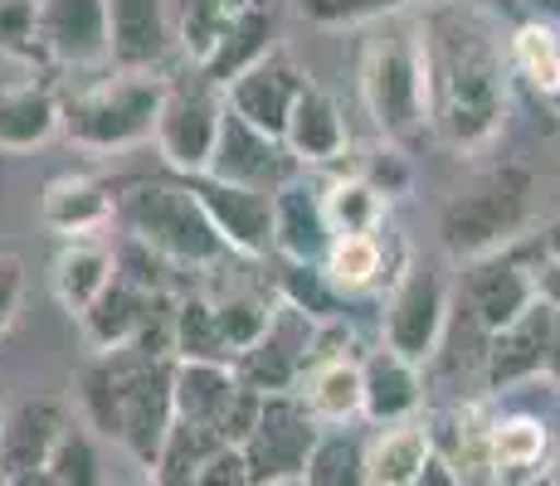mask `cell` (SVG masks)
Wrapping results in <instances>:
<instances>
[{
    "instance_id": "obj_37",
    "label": "cell",
    "mask_w": 560,
    "mask_h": 486,
    "mask_svg": "<svg viewBox=\"0 0 560 486\" xmlns=\"http://www.w3.org/2000/svg\"><path fill=\"white\" fill-rule=\"evenodd\" d=\"M240 5L244 0H171V25H176V39L190 54V63H200L210 54L220 29L240 15Z\"/></svg>"
},
{
    "instance_id": "obj_16",
    "label": "cell",
    "mask_w": 560,
    "mask_h": 486,
    "mask_svg": "<svg viewBox=\"0 0 560 486\" xmlns=\"http://www.w3.org/2000/svg\"><path fill=\"white\" fill-rule=\"evenodd\" d=\"M463 301H468L472 321L482 331H498L516 321L526 307L536 301V277L526 268V258L516 253V244L498 248V253H482L468 258L463 268Z\"/></svg>"
},
{
    "instance_id": "obj_18",
    "label": "cell",
    "mask_w": 560,
    "mask_h": 486,
    "mask_svg": "<svg viewBox=\"0 0 560 486\" xmlns=\"http://www.w3.org/2000/svg\"><path fill=\"white\" fill-rule=\"evenodd\" d=\"M240 394L244 380L234 370V360H190V355L171 360V404H176V418H186V424H205L224 438V418H230Z\"/></svg>"
},
{
    "instance_id": "obj_23",
    "label": "cell",
    "mask_w": 560,
    "mask_h": 486,
    "mask_svg": "<svg viewBox=\"0 0 560 486\" xmlns=\"http://www.w3.org/2000/svg\"><path fill=\"white\" fill-rule=\"evenodd\" d=\"M283 146L298 166H331L337 156H347V117L322 83L307 79V88L298 93L283 127Z\"/></svg>"
},
{
    "instance_id": "obj_39",
    "label": "cell",
    "mask_w": 560,
    "mask_h": 486,
    "mask_svg": "<svg viewBox=\"0 0 560 486\" xmlns=\"http://www.w3.org/2000/svg\"><path fill=\"white\" fill-rule=\"evenodd\" d=\"M268 317H273V301L258 297V292H230V297L214 301V321H220V336L230 345V355L249 351L268 331Z\"/></svg>"
},
{
    "instance_id": "obj_4",
    "label": "cell",
    "mask_w": 560,
    "mask_h": 486,
    "mask_svg": "<svg viewBox=\"0 0 560 486\" xmlns=\"http://www.w3.org/2000/svg\"><path fill=\"white\" fill-rule=\"evenodd\" d=\"M166 103V79L152 69H117L73 97H59V137L79 151H132L152 142L156 112Z\"/></svg>"
},
{
    "instance_id": "obj_5",
    "label": "cell",
    "mask_w": 560,
    "mask_h": 486,
    "mask_svg": "<svg viewBox=\"0 0 560 486\" xmlns=\"http://www.w3.org/2000/svg\"><path fill=\"white\" fill-rule=\"evenodd\" d=\"M532 170L502 161V166L482 170L468 190H458L454 200H444L439 210V244L448 258L468 263V258L498 253L522 239L526 220H532Z\"/></svg>"
},
{
    "instance_id": "obj_30",
    "label": "cell",
    "mask_w": 560,
    "mask_h": 486,
    "mask_svg": "<svg viewBox=\"0 0 560 486\" xmlns=\"http://www.w3.org/2000/svg\"><path fill=\"white\" fill-rule=\"evenodd\" d=\"M546 434L541 418L532 414H498L482 428V467H492V477H516V472L546 467Z\"/></svg>"
},
{
    "instance_id": "obj_15",
    "label": "cell",
    "mask_w": 560,
    "mask_h": 486,
    "mask_svg": "<svg viewBox=\"0 0 560 486\" xmlns=\"http://www.w3.org/2000/svg\"><path fill=\"white\" fill-rule=\"evenodd\" d=\"M69 404L49 394L20 399L15 408L0 414V486H30L45 472V458L54 448V438L69 424Z\"/></svg>"
},
{
    "instance_id": "obj_33",
    "label": "cell",
    "mask_w": 560,
    "mask_h": 486,
    "mask_svg": "<svg viewBox=\"0 0 560 486\" xmlns=\"http://www.w3.org/2000/svg\"><path fill=\"white\" fill-rule=\"evenodd\" d=\"M39 482H45V486H93V482H103L98 434H93L83 418H69V424H63V434L54 438Z\"/></svg>"
},
{
    "instance_id": "obj_21",
    "label": "cell",
    "mask_w": 560,
    "mask_h": 486,
    "mask_svg": "<svg viewBox=\"0 0 560 486\" xmlns=\"http://www.w3.org/2000/svg\"><path fill=\"white\" fill-rule=\"evenodd\" d=\"M107 29H113V69H156L166 59L176 25L171 0H107Z\"/></svg>"
},
{
    "instance_id": "obj_29",
    "label": "cell",
    "mask_w": 560,
    "mask_h": 486,
    "mask_svg": "<svg viewBox=\"0 0 560 486\" xmlns=\"http://www.w3.org/2000/svg\"><path fill=\"white\" fill-rule=\"evenodd\" d=\"M117 263H113V248H103L98 239H63V248L54 253V268H49V287L59 297V307L69 317H79L98 292L113 283Z\"/></svg>"
},
{
    "instance_id": "obj_1",
    "label": "cell",
    "mask_w": 560,
    "mask_h": 486,
    "mask_svg": "<svg viewBox=\"0 0 560 486\" xmlns=\"http://www.w3.org/2000/svg\"><path fill=\"white\" fill-rule=\"evenodd\" d=\"M419 49H424L429 137L472 156L492 146L512 107L508 35L478 0H424L415 5Z\"/></svg>"
},
{
    "instance_id": "obj_7",
    "label": "cell",
    "mask_w": 560,
    "mask_h": 486,
    "mask_svg": "<svg viewBox=\"0 0 560 486\" xmlns=\"http://www.w3.org/2000/svg\"><path fill=\"white\" fill-rule=\"evenodd\" d=\"M448 331V283L434 263H405V273H395V287L385 297L381 317V341L390 351L409 355L415 365H429L444 345Z\"/></svg>"
},
{
    "instance_id": "obj_25",
    "label": "cell",
    "mask_w": 560,
    "mask_h": 486,
    "mask_svg": "<svg viewBox=\"0 0 560 486\" xmlns=\"http://www.w3.org/2000/svg\"><path fill=\"white\" fill-rule=\"evenodd\" d=\"M268 49H273V10H268L264 0H244L240 15L220 29L210 54L196 63V73L205 83H214V88H224L234 73H244L254 59H264Z\"/></svg>"
},
{
    "instance_id": "obj_17",
    "label": "cell",
    "mask_w": 560,
    "mask_h": 486,
    "mask_svg": "<svg viewBox=\"0 0 560 486\" xmlns=\"http://www.w3.org/2000/svg\"><path fill=\"white\" fill-rule=\"evenodd\" d=\"M546 345H551V307L536 297L516 321L488 331V345H482V389L502 394V389H516L536 380V375H546Z\"/></svg>"
},
{
    "instance_id": "obj_27",
    "label": "cell",
    "mask_w": 560,
    "mask_h": 486,
    "mask_svg": "<svg viewBox=\"0 0 560 486\" xmlns=\"http://www.w3.org/2000/svg\"><path fill=\"white\" fill-rule=\"evenodd\" d=\"M59 137V97L45 83H0V151L25 156Z\"/></svg>"
},
{
    "instance_id": "obj_19",
    "label": "cell",
    "mask_w": 560,
    "mask_h": 486,
    "mask_svg": "<svg viewBox=\"0 0 560 486\" xmlns=\"http://www.w3.org/2000/svg\"><path fill=\"white\" fill-rule=\"evenodd\" d=\"M424 365L409 355L375 345L361 355V418L365 424H395V418H415L424 408Z\"/></svg>"
},
{
    "instance_id": "obj_14",
    "label": "cell",
    "mask_w": 560,
    "mask_h": 486,
    "mask_svg": "<svg viewBox=\"0 0 560 486\" xmlns=\"http://www.w3.org/2000/svg\"><path fill=\"white\" fill-rule=\"evenodd\" d=\"M186 186L196 190V200L210 214L214 234L224 239V248L240 258H264L273 248V194L249 190V186H230V180H214L196 170L186 176Z\"/></svg>"
},
{
    "instance_id": "obj_48",
    "label": "cell",
    "mask_w": 560,
    "mask_h": 486,
    "mask_svg": "<svg viewBox=\"0 0 560 486\" xmlns=\"http://www.w3.org/2000/svg\"><path fill=\"white\" fill-rule=\"evenodd\" d=\"M541 477L560 486V448H556V458H551V462H546V467H541Z\"/></svg>"
},
{
    "instance_id": "obj_22",
    "label": "cell",
    "mask_w": 560,
    "mask_h": 486,
    "mask_svg": "<svg viewBox=\"0 0 560 486\" xmlns=\"http://www.w3.org/2000/svg\"><path fill=\"white\" fill-rule=\"evenodd\" d=\"M117 190L98 176H54L39 194V224L59 239H89L113 224Z\"/></svg>"
},
{
    "instance_id": "obj_32",
    "label": "cell",
    "mask_w": 560,
    "mask_h": 486,
    "mask_svg": "<svg viewBox=\"0 0 560 486\" xmlns=\"http://www.w3.org/2000/svg\"><path fill=\"white\" fill-rule=\"evenodd\" d=\"M307 486H361L365 482V438L351 434L347 424H327L317 428L307 448Z\"/></svg>"
},
{
    "instance_id": "obj_6",
    "label": "cell",
    "mask_w": 560,
    "mask_h": 486,
    "mask_svg": "<svg viewBox=\"0 0 560 486\" xmlns=\"http://www.w3.org/2000/svg\"><path fill=\"white\" fill-rule=\"evenodd\" d=\"M171 360L176 355H142V351H113V384H117V408H113V442L152 472L161 442L171 434Z\"/></svg>"
},
{
    "instance_id": "obj_12",
    "label": "cell",
    "mask_w": 560,
    "mask_h": 486,
    "mask_svg": "<svg viewBox=\"0 0 560 486\" xmlns=\"http://www.w3.org/2000/svg\"><path fill=\"white\" fill-rule=\"evenodd\" d=\"M293 170H298V161L288 156V146L278 142V137L258 132L254 122H244L240 112H230V107H224V112H220V137H214V151H210L205 176L273 194L288 176H293Z\"/></svg>"
},
{
    "instance_id": "obj_3",
    "label": "cell",
    "mask_w": 560,
    "mask_h": 486,
    "mask_svg": "<svg viewBox=\"0 0 560 486\" xmlns=\"http://www.w3.org/2000/svg\"><path fill=\"white\" fill-rule=\"evenodd\" d=\"M113 220L127 229V239L147 244L161 253L171 268H210L220 258H230L224 239L214 234L210 214L196 200V190L186 186V176L176 180H127L117 190Z\"/></svg>"
},
{
    "instance_id": "obj_35",
    "label": "cell",
    "mask_w": 560,
    "mask_h": 486,
    "mask_svg": "<svg viewBox=\"0 0 560 486\" xmlns=\"http://www.w3.org/2000/svg\"><path fill=\"white\" fill-rule=\"evenodd\" d=\"M278 301L307 311L312 321H347V292H337L322 263H293L283 258V277H278Z\"/></svg>"
},
{
    "instance_id": "obj_11",
    "label": "cell",
    "mask_w": 560,
    "mask_h": 486,
    "mask_svg": "<svg viewBox=\"0 0 560 486\" xmlns=\"http://www.w3.org/2000/svg\"><path fill=\"white\" fill-rule=\"evenodd\" d=\"M39 54L63 69H98L113 59L107 0H35Z\"/></svg>"
},
{
    "instance_id": "obj_28",
    "label": "cell",
    "mask_w": 560,
    "mask_h": 486,
    "mask_svg": "<svg viewBox=\"0 0 560 486\" xmlns=\"http://www.w3.org/2000/svg\"><path fill=\"white\" fill-rule=\"evenodd\" d=\"M512 83H522L536 103L560 107V29L546 20H522L508 35Z\"/></svg>"
},
{
    "instance_id": "obj_13",
    "label": "cell",
    "mask_w": 560,
    "mask_h": 486,
    "mask_svg": "<svg viewBox=\"0 0 560 486\" xmlns=\"http://www.w3.org/2000/svg\"><path fill=\"white\" fill-rule=\"evenodd\" d=\"M303 88H307V73L298 69L283 49H268L264 59H254L244 73H234V79L220 88V97L230 112H240L244 122L258 127V132L283 142L288 112H293V103Z\"/></svg>"
},
{
    "instance_id": "obj_40",
    "label": "cell",
    "mask_w": 560,
    "mask_h": 486,
    "mask_svg": "<svg viewBox=\"0 0 560 486\" xmlns=\"http://www.w3.org/2000/svg\"><path fill=\"white\" fill-rule=\"evenodd\" d=\"M0 59H15V63L39 59L35 0H0Z\"/></svg>"
},
{
    "instance_id": "obj_8",
    "label": "cell",
    "mask_w": 560,
    "mask_h": 486,
    "mask_svg": "<svg viewBox=\"0 0 560 486\" xmlns=\"http://www.w3.org/2000/svg\"><path fill=\"white\" fill-rule=\"evenodd\" d=\"M317 418L307 414V404L283 389V394H264L258 418L244 438V458H249V482L258 486H283V482H303L307 467V448L317 438Z\"/></svg>"
},
{
    "instance_id": "obj_26",
    "label": "cell",
    "mask_w": 560,
    "mask_h": 486,
    "mask_svg": "<svg viewBox=\"0 0 560 486\" xmlns=\"http://www.w3.org/2000/svg\"><path fill=\"white\" fill-rule=\"evenodd\" d=\"M434 452V434L424 418H395V424H375L365 438V482L371 486H415L424 458Z\"/></svg>"
},
{
    "instance_id": "obj_43",
    "label": "cell",
    "mask_w": 560,
    "mask_h": 486,
    "mask_svg": "<svg viewBox=\"0 0 560 486\" xmlns=\"http://www.w3.org/2000/svg\"><path fill=\"white\" fill-rule=\"evenodd\" d=\"M20 301H25V258L0 248V336L15 327Z\"/></svg>"
},
{
    "instance_id": "obj_31",
    "label": "cell",
    "mask_w": 560,
    "mask_h": 486,
    "mask_svg": "<svg viewBox=\"0 0 560 486\" xmlns=\"http://www.w3.org/2000/svg\"><path fill=\"white\" fill-rule=\"evenodd\" d=\"M322 273L337 283V292L347 297H361L375 283H385V244L381 229H365V234H331L327 253H322Z\"/></svg>"
},
{
    "instance_id": "obj_10",
    "label": "cell",
    "mask_w": 560,
    "mask_h": 486,
    "mask_svg": "<svg viewBox=\"0 0 560 486\" xmlns=\"http://www.w3.org/2000/svg\"><path fill=\"white\" fill-rule=\"evenodd\" d=\"M312 345H317V321L307 311L288 307V301H273L268 331L249 351L234 355V370L258 394H283V389H298V380H303V370L312 365Z\"/></svg>"
},
{
    "instance_id": "obj_38",
    "label": "cell",
    "mask_w": 560,
    "mask_h": 486,
    "mask_svg": "<svg viewBox=\"0 0 560 486\" xmlns=\"http://www.w3.org/2000/svg\"><path fill=\"white\" fill-rule=\"evenodd\" d=\"M293 5L317 29H351V25H375L385 15H400V10H415L424 0H293Z\"/></svg>"
},
{
    "instance_id": "obj_47",
    "label": "cell",
    "mask_w": 560,
    "mask_h": 486,
    "mask_svg": "<svg viewBox=\"0 0 560 486\" xmlns=\"http://www.w3.org/2000/svg\"><path fill=\"white\" fill-rule=\"evenodd\" d=\"M536 248H541V253H551V258H560V220L546 224L541 239H536Z\"/></svg>"
},
{
    "instance_id": "obj_45",
    "label": "cell",
    "mask_w": 560,
    "mask_h": 486,
    "mask_svg": "<svg viewBox=\"0 0 560 486\" xmlns=\"http://www.w3.org/2000/svg\"><path fill=\"white\" fill-rule=\"evenodd\" d=\"M463 477H458V467H454V462H448L444 458V452H429V458H424V467H419V477H415V486H458Z\"/></svg>"
},
{
    "instance_id": "obj_41",
    "label": "cell",
    "mask_w": 560,
    "mask_h": 486,
    "mask_svg": "<svg viewBox=\"0 0 560 486\" xmlns=\"http://www.w3.org/2000/svg\"><path fill=\"white\" fill-rule=\"evenodd\" d=\"M357 176H361V180H371V186L381 190L385 200H395V194H405L409 186H415V166H409V151H405V146H395V142L375 146L371 156L361 161Z\"/></svg>"
},
{
    "instance_id": "obj_20",
    "label": "cell",
    "mask_w": 560,
    "mask_h": 486,
    "mask_svg": "<svg viewBox=\"0 0 560 486\" xmlns=\"http://www.w3.org/2000/svg\"><path fill=\"white\" fill-rule=\"evenodd\" d=\"M331 244V224L322 210V186H312L307 176H288L273 190V253L293 258V263H322Z\"/></svg>"
},
{
    "instance_id": "obj_42",
    "label": "cell",
    "mask_w": 560,
    "mask_h": 486,
    "mask_svg": "<svg viewBox=\"0 0 560 486\" xmlns=\"http://www.w3.org/2000/svg\"><path fill=\"white\" fill-rule=\"evenodd\" d=\"M190 486H249V458H244V442H220V448L205 452V462L196 467Z\"/></svg>"
},
{
    "instance_id": "obj_9",
    "label": "cell",
    "mask_w": 560,
    "mask_h": 486,
    "mask_svg": "<svg viewBox=\"0 0 560 486\" xmlns=\"http://www.w3.org/2000/svg\"><path fill=\"white\" fill-rule=\"evenodd\" d=\"M220 112H224V97L200 73L190 88L186 83H166V103L156 112L152 142L176 176H196V170L210 166L214 137H220Z\"/></svg>"
},
{
    "instance_id": "obj_34",
    "label": "cell",
    "mask_w": 560,
    "mask_h": 486,
    "mask_svg": "<svg viewBox=\"0 0 560 486\" xmlns=\"http://www.w3.org/2000/svg\"><path fill=\"white\" fill-rule=\"evenodd\" d=\"M322 210H327L331 234H365L385 224V194L351 170L322 186Z\"/></svg>"
},
{
    "instance_id": "obj_2",
    "label": "cell",
    "mask_w": 560,
    "mask_h": 486,
    "mask_svg": "<svg viewBox=\"0 0 560 486\" xmlns=\"http://www.w3.org/2000/svg\"><path fill=\"white\" fill-rule=\"evenodd\" d=\"M375 35L361 54V103L385 142L415 151L429 137V97H424V49H419L415 10L375 20Z\"/></svg>"
},
{
    "instance_id": "obj_46",
    "label": "cell",
    "mask_w": 560,
    "mask_h": 486,
    "mask_svg": "<svg viewBox=\"0 0 560 486\" xmlns=\"http://www.w3.org/2000/svg\"><path fill=\"white\" fill-rule=\"evenodd\" d=\"M526 10H532L536 20H546V25L560 29V0H526Z\"/></svg>"
},
{
    "instance_id": "obj_36",
    "label": "cell",
    "mask_w": 560,
    "mask_h": 486,
    "mask_svg": "<svg viewBox=\"0 0 560 486\" xmlns=\"http://www.w3.org/2000/svg\"><path fill=\"white\" fill-rule=\"evenodd\" d=\"M171 355H190V360H234L230 345L220 336L210 297H180L171 311Z\"/></svg>"
},
{
    "instance_id": "obj_44",
    "label": "cell",
    "mask_w": 560,
    "mask_h": 486,
    "mask_svg": "<svg viewBox=\"0 0 560 486\" xmlns=\"http://www.w3.org/2000/svg\"><path fill=\"white\" fill-rule=\"evenodd\" d=\"M532 277H536V297H541L551 311H560V258L541 253V263L532 268Z\"/></svg>"
},
{
    "instance_id": "obj_24",
    "label": "cell",
    "mask_w": 560,
    "mask_h": 486,
    "mask_svg": "<svg viewBox=\"0 0 560 486\" xmlns=\"http://www.w3.org/2000/svg\"><path fill=\"white\" fill-rule=\"evenodd\" d=\"M307 404V414L327 424H357L361 418V355H317L303 370V380L293 389Z\"/></svg>"
}]
</instances>
